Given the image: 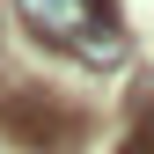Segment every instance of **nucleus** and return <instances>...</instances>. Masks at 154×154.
I'll return each instance as SVG.
<instances>
[{"instance_id": "3", "label": "nucleus", "mask_w": 154, "mask_h": 154, "mask_svg": "<svg viewBox=\"0 0 154 154\" xmlns=\"http://www.w3.org/2000/svg\"><path fill=\"white\" fill-rule=\"evenodd\" d=\"M125 154H154V95L132 110V140H125Z\"/></svg>"}, {"instance_id": "2", "label": "nucleus", "mask_w": 154, "mask_h": 154, "mask_svg": "<svg viewBox=\"0 0 154 154\" xmlns=\"http://www.w3.org/2000/svg\"><path fill=\"white\" fill-rule=\"evenodd\" d=\"M0 95H8V103H0V125H8L22 147L66 154L73 140H81V110H66L51 88H37V81H15V88H0Z\"/></svg>"}, {"instance_id": "1", "label": "nucleus", "mask_w": 154, "mask_h": 154, "mask_svg": "<svg viewBox=\"0 0 154 154\" xmlns=\"http://www.w3.org/2000/svg\"><path fill=\"white\" fill-rule=\"evenodd\" d=\"M15 15H22L29 37L73 51V59L95 66V73H118V66L132 59V37L118 29L110 0H15Z\"/></svg>"}]
</instances>
